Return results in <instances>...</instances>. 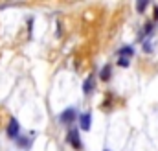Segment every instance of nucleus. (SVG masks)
Here are the masks:
<instances>
[{
  "label": "nucleus",
  "instance_id": "f257e3e1",
  "mask_svg": "<svg viewBox=\"0 0 158 151\" xmlns=\"http://www.w3.org/2000/svg\"><path fill=\"white\" fill-rule=\"evenodd\" d=\"M66 140H68V144H72L74 149H77V151L83 149V142H81V136H79L77 129H70L68 135H66Z\"/></svg>",
  "mask_w": 158,
  "mask_h": 151
},
{
  "label": "nucleus",
  "instance_id": "f03ea898",
  "mask_svg": "<svg viewBox=\"0 0 158 151\" xmlns=\"http://www.w3.org/2000/svg\"><path fill=\"white\" fill-rule=\"evenodd\" d=\"M76 109L74 107H68L66 111H63V113L59 114V120H61V123H72L74 120H76Z\"/></svg>",
  "mask_w": 158,
  "mask_h": 151
},
{
  "label": "nucleus",
  "instance_id": "7ed1b4c3",
  "mask_svg": "<svg viewBox=\"0 0 158 151\" xmlns=\"http://www.w3.org/2000/svg\"><path fill=\"white\" fill-rule=\"evenodd\" d=\"M19 131H20V125H19L17 118H11L9 125H7V136L9 138H19Z\"/></svg>",
  "mask_w": 158,
  "mask_h": 151
},
{
  "label": "nucleus",
  "instance_id": "20e7f679",
  "mask_svg": "<svg viewBox=\"0 0 158 151\" xmlns=\"http://www.w3.org/2000/svg\"><path fill=\"white\" fill-rule=\"evenodd\" d=\"M90 122H92V116H90V113H85L79 116V125H81V129L83 131H88L90 129Z\"/></svg>",
  "mask_w": 158,
  "mask_h": 151
},
{
  "label": "nucleus",
  "instance_id": "39448f33",
  "mask_svg": "<svg viewBox=\"0 0 158 151\" xmlns=\"http://www.w3.org/2000/svg\"><path fill=\"white\" fill-rule=\"evenodd\" d=\"M92 90H94V76L90 74L85 79V83H83V92H85V94H90Z\"/></svg>",
  "mask_w": 158,
  "mask_h": 151
},
{
  "label": "nucleus",
  "instance_id": "423d86ee",
  "mask_svg": "<svg viewBox=\"0 0 158 151\" xmlns=\"http://www.w3.org/2000/svg\"><path fill=\"white\" fill-rule=\"evenodd\" d=\"M132 54H134V50H132L131 46H123V48H119L118 50V55L119 57H125V59L132 57Z\"/></svg>",
  "mask_w": 158,
  "mask_h": 151
},
{
  "label": "nucleus",
  "instance_id": "0eeeda50",
  "mask_svg": "<svg viewBox=\"0 0 158 151\" xmlns=\"http://www.w3.org/2000/svg\"><path fill=\"white\" fill-rule=\"evenodd\" d=\"M110 70H112L110 65H105V67H103V70H101V74H99L103 81H109V79H110Z\"/></svg>",
  "mask_w": 158,
  "mask_h": 151
},
{
  "label": "nucleus",
  "instance_id": "6e6552de",
  "mask_svg": "<svg viewBox=\"0 0 158 151\" xmlns=\"http://www.w3.org/2000/svg\"><path fill=\"white\" fill-rule=\"evenodd\" d=\"M147 4H149V2H147V0H140V2H138V4H136V9H138V11H140V13H142V11H143V9H145V7H147Z\"/></svg>",
  "mask_w": 158,
  "mask_h": 151
},
{
  "label": "nucleus",
  "instance_id": "1a4fd4ad",
  "mask_svg": "<svg viewBox=\"0 0 158 151\" xmlns=\"http://www.w3.org/2000/svg\"><path fill=\"white\" fill-rule=\"evenodd\" d=\"M151 30H153V22H147V24H145V28H143V32H142V35H140V37H143V35H149V33H151Z\"/></svg>",
  "mask_w": 158,
  "mask_h": 151
},
{
  "label": "nucleus",
  "instance_id": "9d476101",
  "mask_svg": "<svg viewBox=\"0 0 158 151\" xmlns=\"http://www.w3.org/2000/svg\"><path fill=\"white\" fill-rule=\"evenodd\" d=\"M17 142H19V146H22V148L30 146V140H28V138H22V136H19V138H17Z\"/></svg>",
  "mask_w": 158,
  "mask_h": 151
},
{
  "label": "nucleus",
  "instance_id": "9b49d317",
  "mask_svg": "<svg viewBox=\"0 0 158 151\" xmlns=\"http://www.w3.org/2000/svg\"><path fill=\"white\" fill-rule=\"evenodd\" d=\"M118 65H119V67H129V59H125V57H121V59L118 61Z\"/></svg>",
  "mask_w": 158,
  "mask_h": 151
},
{
  "label": "nucleus",
  "instance_id": "f8f14e48",
  "mask_svg": "<svg viewBox=\"0 0 158 151\" xmlns=\"http://www.w3.org/2000/svg\"><path fill=\"white\" fill-rule=\"evenodd\" d=\"M143 50H145V52H151V50H153V48H151V42H145V44H143Z\"/></svg>",
  "mask_w": 158,
  "mask_h": 151
}]
</instances>
